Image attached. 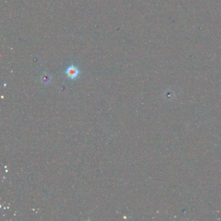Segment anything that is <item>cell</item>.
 Wrapping results in <instances>:
<instances>
[{"mask_svg":"<svg viewBox=\"0 0 221 221\" xmlns=\"http://www.w3.org/2000/svg\"><path fill=\"white\" fill-rule=\"evenodd\" d=\"M65 75L71 80H76L80 75V70L76 66L71 64L65 70Z\"/></svg>","mask_w":221,"mask_h":221,"instance_id":"6da1fadb","label":"cell"}]
</instances>
